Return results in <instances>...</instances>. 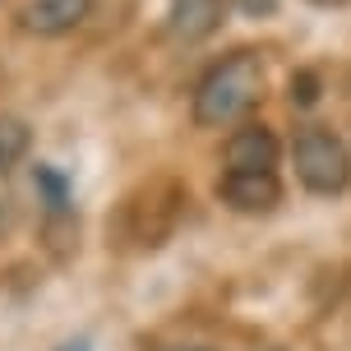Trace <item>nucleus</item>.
I'll list each match as a JSON object with an SVG mask.
<instances>
[{
  "instance_id": "1",
  "label": "nucleus",
  "mask_w": 351,
  "mask_h": 351,
  "mask_svg": "<svg viewBox=\"0 0 351 351\" xmlns=\"http://www.w3.org/2000/svg\"><path fill=\"white\" fill-rule=\"evenodd\" d=\"M259 97H263L259 51H231L217 65H208L204 79L194 84L190 116L199 130H231V125H241L259 106Z\"/></svg>"
},
{
  "instance_id": "2",
  "label": "nucleus",
  "mask_w": 351,
  "mask_h": 351,
  "mask_svg": "<svg viewBox=\"0 0 351 351\" xmlns=\"http://www.w3.org/2000/svg\"><path fill=\"white\" fill-rule=\"evenodd\" d=\"M291 162L310 194H342L351 185V148L328 125H305L291 139Z\"/></svg>"
},
{
  "instance_id": "3",
  "label": "nucleus",
  "mask_w": 351,
  "mask_h": 351,
  "mask_svg": "<svg viewBox=\"0 0 351 351\" xmlns=\"http://www.w3.org/2000/svg\"><path fill=\"white\" fill-rule=\"evenodd\" d=\"M217 199L231 213H273L282 204V180L278 171H222Z\"/></svg>"
},
{
  "instance_id": "4",
  "label": "nucleus",
  "mask_w": 351,
  "mask_h": 351,
  "mask_svg": "<svg viewBox=\"0 0 351 351\" xmlns=\"http://www.w3.org/2000/svg\"><path fill=\"white\" fill-rule=\"evenodd\" d=\"M222 158H227V171H278L282 143L268 125L250 121L241 130H231L227 143H222Z\"/></svg>"
},
{
  "instance_id": "5",
  "label": "nucleus",
  "mask_w": 351,
  "mask_h": 351,
  "mask_svg": "<svg viewBox=\"0 0 351 351\" xmlns=\"http://www.w3.org/2000/svg\"><path fill=\"white\" fill-rule=\"evenodd\" d=\"M93 14V0H28L19 5V28L33 37H65Z\"/></svg>"
},
{
  "instance_id": "6",
  "label": "nucleus",
  "mask_w": 351,
  "mask_h": 351,
  "mask_svg": "<svg viewBox=\"0 0 351 351\" xmlns=\"http://www.w3.org/2000/svg\"><path fill=\"white\" fill-rule=\"evenodd\" d=\"M222 19H227V0H171L167 28L176 42L194 47V42H208L222 28Z\"/></svg>"
},
{
  "instance_id": "7",
  "label": "nucleus",
  "mask_w": 351,
  "mask_h": 351,
  "mask_svg": "<svg viewBox=\"0 0 351 351\" xmlns=\"http://www.w3.org/2000/svg\"><path fill=\"white\" fill-rule=\"evenodd\" d=\"M28 153H33V130H28V121L0 116V176H10Z\"/></svg>"
},
{
  "instance_id": "8",
  "label": "nucleus",
  "mask_w": 351,
  "mask_h": 351,
  "mask_svg": "<svg viewBox=\"0 0 351 351\" xmlns=\"http://www.w3.org/2000/svg\"><path fill=\"white\" fill-rule=\"evenodd\" d=\"M33 180H37V190L47 194V213H51V217H65V213H70V185H65L51 167H37Z\"/></svg>"
},
{
  "instance_id": "9",
  "label": "nucleus",
  "mask_w": 351,
  "mask_h": 351,
  "mask_svg": "<svg viewBox=\"0 0 351 351\" xmlns=\"http://www.w3.org/2000/svg\"><path fill=\"white\" fill-rule=\"evenodd\" d=\"M291 106H315L319 102V74H310V70H300V74H291Z\"/></svg>"
},
{
  "instance_id": "10",
  "label": "nucleus",
  "mask_w": 351,
  "mask_h": 351,
  "mask_svg": "<svg viewBox=\"0 0 351 351\" xmlns=\"http://www.w3.org/2000/svg\"><path fill=\"white\" fill-rule=\"evenodd\" d=\"M241 10H245L250 19H263V14H273V10H278V0H241Z\"/></svg>"
},
{
  "instance_id": "11",
  "label": "nucleus",
  "mask_w": 351,
  "mask_h": 351,
  "mask_svg": "<svg viewBox=\"0 0 351 351\" xmlns=\"http://www.w3.org/2000/svg\"><path fill=\"white\" fill-rule=\"evenodd\" d=\"M310 5H324V10H333V5H347V0H310Z\"/></svg>"
},
{
  "instance_id": "12",
  "label": "nucleus",
  "mask_w": 351,
  "mask_h": 351,
  "mask_svg": "<svg viewBox=\"0 0 351 351\" xmlns=\"http://www.w3.org/2000/svg\"><path fill=\"white\" fill-rule=\"evenodd\" d=\"M65 351H88V342H74V347H65Z\"/></svg>"
}]
</instances>
